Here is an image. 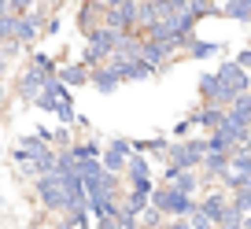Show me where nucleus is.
Wrapping results in <instances>:
<instances>
[{"instance_id": "f257e3e1", "label": "nucleus", "mask_w": 251, "mask_h": 229, "mask_svg": "<svg viewBox=\"0 0 251 229\" xmlns=\"http://www.w3.org/2000/svg\"><path fill=\"white\" fill-rule=\"evenodd\" d=\"M207 152H211L207 148V133L203 137H177L166 148V166H174V170H200Z\"/></svg>"}, {"instance_id": "f03ea898", "label": "nucleus", "mask_w": 251, "mask_h": 229, "mask_svg": "<svg viewBox=\"0 0 251 229\" xmlns=\"http://www.w3.org/2000/svg\"><path fill=\"white\" fill-rule=\"evenodd\" d=\"M218 81H222V96H218V107H233L244 93H251V71H244L236 59H222L218 67Z\"/></svg>"}, {"instance_id": "7ed1b4c3", "label": "nucleus", "mask_w": 251, "mask_h": 229, "mask_svg": "<svg viewBox=\"0 0 251 229\" xmlns=\"http://www.w3.org/2000/svg\"><path fill=\"white\" fill-rule=\"evenodd\" d=\"M151 207H155V211H163L166 218H188V214L200 207V200L177 192L174 185H166V181H159L155 192H151Z\"/></svg>"}, {"instance_id": "20e7f679", "label": "nucleus", "mask_w": 251, "mask_h": 229, "mask_svg": "<svg viewBox=\"0 0 251 229\" xmlns=\"http://www.w3.org/2000/svg\"><path fill=\"white\" fill-rule=\"evenodd\" d=\"M33 189H37V200H41V211H48V214H55V218H63V214L71 211V200H67V189H63V181H59V174H45V178H37L33 181Z\"/></svg>"}, {"instance_id": "39448f33", "label": "nucleus", "mask_w": 251, "mask_h": 229, "mask_svg": "<svg viewBox=\"0 0 251 229\" xmlns=\"http://www.w3.org/2000/svg\"><path fill=\"white\" fill-rule=\"evenodd\" d=\"M133 159V141L129 137H111L107 144H103V170H111V174H126V163Z\"/></svg>"}, {"instance_id": "423d86ee", "label": "nucleus", "mask_w": 251, "mask_h": 229, "mask_svg": "<svg viewBox=\"0 0 251 229\" xmlns=\"http://www.w3.org/2000/svg\"><path fill=\"white\" fill-rule=\"evenodd\" d=\"M52 78V74H45L41 67H33V63H26L23 67V74H19V81H15V96L23 103H37V96L45 93V81Z\"/></svg>"}, {"instance_id": "0eeeda50", "label": "nucleus", "mask_w": 251, "mask_h": 229, "mask_svg": "<svg viewBox=\"0 0 251 229\" xmlns=\"http://www.w3.org/2000/svg\"><path fill=\"white\" fill-rule=\"evenodd\" d=\"M126 189H141V192H155V174H151V159L148 155H137L126 163Z\"/></svg>"}, {"instance_id": "6e6552de", "label": "nucleus", "mask_w": 251, "mask_h": 229, "mask_svg": "<svg viewBox=\"0 0 251 229\" xmlns=\"http://www.w3.org/2000/svg\"><path fill=\"white\" fill-rule=\"evenodd\" d=\"M103 19H107V8H103V0H85V4L78 8V19H74V23H78V33L89 41L96 30H103Z\"/></svg>"}, {"instance_id": "1a4fd4ad", "label": "nucleus", "mask_w": 251, "mask_h": 229, "mask_svg": "<svg viewBox=\"0 0 251 229\" xmlns=\"http://www.w3.org/2000/svg\"><path fill=\"white\" fill-rule=\"evenodd\" d=\"M229 204H233V192H226L218 185V189H211V192H203L200 196V214L203 218H211L214 226H222V218L229 214Z\"/></svg>"}, {"instance_id": "9d476101", "label": "nucleus", "mask_w": 251, "mask_h": 229, "mask_svg": "<svg viewBox=\"0 0 251 229\" xmlns=\"http://www.w3.org/2000/svg\"><path fill=\"white\" fill-rule=\"evenodd\" d=\"M226 115H229V107H218V103H200V107L192 111V115H185V119L192 122L196 129H203V133H214V129L226 122Z\"/></svg>"}, {"instance_id": "9b49d317", "label": "nucleus", "mask_w": 251, "mask_h": 229, "mask_svg": "<svg viewBox=\"0 0 251 229\" xmlns=\"http://www.w3.org/2000/svg\"><path fill=\"white\" fill-rule=\"evenodd\" d=\"M118 71V78H122V85H129V81H148L155 78V67L144 59V55H137V59H126V63H111Z\"/></svg>"}, {"instance_id": "f8f14e48", "label": "nucleus", "mask_w": 251, "mask_h": 229, "mask_svg": "<svg viewBox=\"0 0 251 229\" xmlns=\"http://www.w3.org/2000/svg\"><path fill=\"white\" fill-rule=\"evenodd\" d=\"M200 170H203V174H200L203 181H218L222 174L233 170V155H229V152H207V159H203Z\"/></svg>"}, {"instance_id": "ddd939ff", "label": "nucleus", "mask_w": 251, "mask_h": 229, "mask_svg": "<svg viewBox=\"0 0 251 229\" xmlns=\"http://www.w3.org/2000/svg\"><path fill=\"white\" fill-rule=\"evenodd\" d=\"M59 81L71 89H81V85H93V67H85L78 59V63H63L59 67Z\"/></svg>"}, {"instance_id": "4468645a", "label": "nucleus", "mask_w": 251, "mask_h": 229, "mask_svg": "<svg viewBox=\"0 0 251 229\" xmlns=\"http://www.w3.org/2000/svg\"><path fill=\"white\" fill-rule=\"evenodd\" d=\"M148 207H151V192H141V189H126L122 192V214L126 218H141Z\"/></svg>"}, {"instance_id": "2eb2a0df", "label": "nucleus", "mask_w": 251, "mask_h": 229, "mask_svg": "<svg viewBox=\"0 0 251 229\" xmlns=\"http://www.w3.org/2000/svg\"><path fill=\"white\" fill-rule=\"evenodd\" d=\"M196 96H200V103H218V96H222L218 71H203L196 78Z\"/></svg>"}, {"instance_id": "dca6fc26", "label": "nucleus", "mask_w": 251, "mask_h": 229, "mask_svg": "<svg viewBox=\"0 0 251 229\" xmlns=\"http://www.w3.org/2000/svg\"><path fill=\"white\" fill-rule=\"evenodd\" d=\"M118 85H122V78H118V71H115L111 63H103V67H93V89H96V93L111 96Z\"/></svg>"}, {"instance_id": "f3484780", "label": "nucleus", "mask_w": 251, "mask_h": 229, "mask_svg": "<svg viewBox=\"0 0 251 229\" xmlns=\"http://www.w3.org/2000/svg\"><path fill=\"white\" fill-rule=\"evenodd\" d=\"M222 41H203V37H196L192 45H188V52H185V59H211V55H218L222 52Z\"/></svg>"}, {"instance_id": "a211bd4d", "label": "nucleus", "mask_w": 251, "mask_h": 229, "mask_svg": "<svg viewBox=\"0 0 251 229\" xmlns=\"http://www.w3.org/2000/svg\"><path fill=\"white\" fill-rule=\"evenodd\" d=\"M222 19L251 23V0H226V4H222Z\"/></svg>"}, {"instance_id": "6ab92c4d", "label": "nucleus", "mask_w": 251, "mask_h": 229, "mask_svg": "<svg viewBox=\"0 0 251 229\" xmlns=\"http://www.w3.org/2000/svg\"><path fill=\"white\" fill-rule=\"evenodd\" d=\"M71 152H74V159H100L103 155V144L100 141H81V144H71Z\"/></svg>"}, {"instance_id": "aec40b11", "label": "nucleus", "mask_w": 251, "mask_h": 229, "mask_svg": "<svg viewBox=\"0 0 251 229\" xmlns=\"http://www.w3.org/2000/svg\"><path fill=\"white\" fill-rule=\"evenodd\" d=\"M192 15L196 19H222V4L218 0H192Z\"/></svg>"}, {"instance_id": "412c9836", "label": "nucleus", "mask_w": 251, "mask_h": 229, "mask_svg": "<svg viewBox=\"0 0 251 229\" xmlns=\"http://www.w3.org/2000/svg\"><path fill=\"white\" fill-rule=\"evenodd\" d=\"M15 30H19V15H0V45H8V41H15Z\"/></svg>"}, {"instance_id": "4be33fe9", "label": "nucleus", "mask_w": 251, "mask_h": 229, "mask_svg": "<svg viewBox=\"0 0 251 229\" xmlns=\"http://www.w3.org/2000/svg\"><path fill=\"white\" fill-rule=\"evenodd\" d=\"M233 207L244 211V214H251V189H236L233 192Z\"/></svg>"}, {"instance_id": "5701e85b", "label": "nucleus", "mask_w": 251, "mask_h": 229, "mask_svg": "<svg viewBox=\"0 0 251 229\" xmlns=\"http://www.w3.org/2000/svg\"><path fill=\"white\" fill-rule=\"evenodd\" d=\"M11 4V15H30V11H37V0H8Z\"/></svg>"}, {"instance_id": "b1692460", "label": "nucleus", "mask_w": 251, "mask_h": 229, "mask_svg": "<svg viewBox=\"0 0 251 229\" xmlns=\"http://www.w3.org/2000/svg\"><path fill=\"white\" fill-rule=\"evenodd\" d=\"M233 59H236V63L244 67V71H251V45H248V48H240V52H236Z\"/></svg>"}, {"instance_id": "393cba45", "label": "nucleus", "mask_w": 251, "mask_h": 229, "mask_svg": "<svg viewBox=\"0 0 251 229\" xmlns=\"http://www.w3.org/2000/svg\"><path fill=\"white\" fill-rule=\"evenodd\" d=\"M37 8H41V11H48V15H55V11L63 8V0H37Z\"/></svg>"}, {"instance_id": "a878e982", "label": "nucleus", "mask_w": 251, "mask_h": 229, "mask_svg": "<svg viewBox=\"0 0 251 229\" xmlns=\"http://www.w3.org/2000/svg\"><path fill=\"white\" fill-rule=\"evenodd\" d=\"M163 229H192V218H166Z\"/></svg>"}, {"instance_id": "bb28decb", "label": "nucleus", "mask_w": 251, "mask_h": 229, "mask_svg": "<svg viewBox=\"0 0 251 229\" xmlns=\"http://www.w3.org/2000/svg\"><path fill=\"white\" fill-rule=\"evenodd\" d=\"M188 129H196V126H192V122H188V119H181L177 126H174V141H177V137H185Z\"/></svg>"}, {"instance_id": "cd10ccee", "label": "nucleus", "mask_w": 251, "mask_h": 229, "mask_svg": "<svg viewBox=\"0 0 251 229\" xmlns=\"http://www.w3.org/2000/svg\"><path fill=\"white\" fill-rule=\"evenodd\" d=\"M48 229H74V226H71V222H67V218H55V222H52V226H48Z\"/></svg>"}, {"instance_id": "c85d7f7f", "label": "nucleus", "mask_w": 251, "mask_h": 229, "mask_svg": "<svg viewBox=\"0 0 251 229\" xmlns=\"http://www.w3.org/2000/svg\"><path fill=\"white\" fill-rule=\"evenodd\" d=\"M122 4H129V0H103V8H107V11H115V8H122Z\"/></svg>"}, {"instance_id": "c756f323", "label": "nucleus", "mask_w": 251, "mask_h": 229, "mask_svg": "<svg viewBox=\"0 0 251 229\" xmlns=\"http://www.w3.org/2000/svg\"><path fill=\"white\" fill-rule=\"evenodd\" d=\"M8 11H11V4H8V0H0V15H8Z\"/></svg>"}, {"instance_id": "7c9ffc66", "label": "nucleus", "mask_w": 251, "mask_h": 229, "mask_svg": "<svg viewBox=\"0 0 251 229\" xmlns=\"http://www.w3.org/2000/svg\"><path fill=\"white\" fill-rule=\"evenodd\" d=\"M4 96H8V89H4V81H0V103H4Z\"/></svg>"}, {"instance_id": "2f4dec72", "label": "nucleus", "mask_w": 251, "mask_h": 229, "mask_svg": "<svg viewBox=\"0 0 251 229\" xmlns=\"http://www.w3.org/2000/svg\"><path fill=\"white\" fill-rule=\"evenodd\" d=\"M4 67H8V59H4V55H0V74H4Z\"/></svg>"}, {"instance_id": "473e14b6", "label": "nucleus", "mask_w": 251, "mask_h": 229, "mask_svg": "<svg viewBox=\"0 0 251 229\" xmlns=\"http://www.w3.org/2000/svg\"><path fill=\"white\" fill-rule=\"evenodd\" d=\"M244 226H248V229H251V214H248V218H244Z\"/></svg>"}, {"instance_id": "72a5a7b5", "label": "nucleus", "mask_w": 251, "mask_h": 229, "mask_svg": "<svg viewBox=\"0 0 251 229\" xmlns=\"http://www.w3.org/2000/svg\"><path fill=\"white\" fill-rule=\"evenodd\" d=\"M74 229H78V226H74Z\"/></svg>"}, {"instance_id": "f704fd0d", "label": "nucleus", "mask_w": 251, "mask_h": 229, "mask_svg": "<svg viewBox=\"0 0 251 229\" xmlns=\"http://www.w3.org/2000/svg\"><path fill=\"white\" fill-rule=\"evenodd\" d=\"M248 96H251V93H248Z\"/></svg>"}]
</instances>
